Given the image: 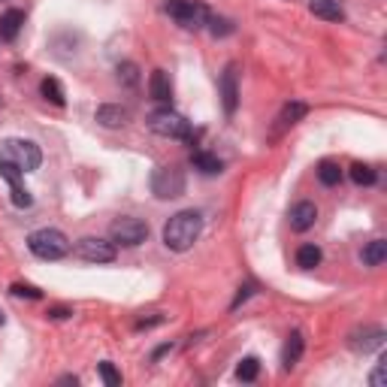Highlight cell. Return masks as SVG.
<instances>
[{"mask_svg": "<svg viewBox=\"0 0 387 387\" xmlns=\"http://www.w3.org/2000/svg\"><path fill=\"white\" fill-rule=\"evenodd\" d=\"M200 233H203L200 212H194V209L179 212L164 224V245L173 248V251H188L194 242L200 239Z\"/></svg>", "mask_w": 387, "mask_h": 387, "instance_id": "obj_1", "label": "cell"}, {"mask_svg": "<svg viewBox=\"0 0 387 387\" xmlns=\"http://www.w3.org/2000/svg\"><path fill=\"white\" fill-rule=\"evenodd\" d=\"M0 164H12L21 173H33L43 164V152L31 139H4L0 142Z\"/></svg>", "mask_w": 387, "mask_h": 387, "instance_id": "obj_2", "label": "cell"}, {"mask_svg": "<svg viewBox=\"0 0 387 387\" xmlns=\"http://www.w3.org/2000/svg\"><path fill=\"white\" fill-rule=\"evenodd\" d=\"M28 248L40 260H60V258H67V251H70V239L60 233V230L43 227V230H33V233L28 236Z\"/></svg>", "mask_w": 387, "mask_h": 387, "instance_id": "obj_3", "label": "cell"}, {"mask_svg": "<svg viewBox=\"0 0 387 387\" xmlns=\"http://www.w3.org/2000/svg\"><path fill=\"white\" fill-rule=\"evenodd\" d=\"M149 127L157 133V137H169V139H194L191 133V121H185L173 109H157V112L149 115Z\"/></svg>", "mask_w": 387, "mask_h": 387, "instance_id": "obj_4", "label": "cell"}, {"mask_svg": "<svg viewBox=\"0 0 387 387\" xmlns=\"http://www.w3.org/2000/svg\"><path fill=\"white\" fill-rule=\"evenodd\" d=\"M166 12H169V18H176L188 31L206 28V18H209V9L200 0H166Z\"/></svg>", "mask_w": 387, "mask_h": 387, "instance_id": "obj_5", "label": "cell"}, {"mask_svg": "<svg viewBox=\"0 0 387 387\" xmlns=\"http://www.w3.org/2000/svg\"><path fill=\"white\" fill-rule=\"evenodd\" d=\"M152 191L161 200H176L185 194V173L176 166H157L152 176Z\"/></svg>", "mask_w": 387, "mask_h": 387, "instance_id": "obj_6", "label": "cell"}, {"mask_svg": "<svg viewBox=\"0 0 387 387\" xmlns=\"http://www.w3.org/2000/svg\"><path fill=\"white\" fill-rule=\"evenodd\" d=\"M109 236H112L115 245L133 248L149 239V224L139 221V218H118V221H112V227H109Z\"/></svg>", "mask_w": 387, "mask_h": 387, "instance_id": "obj_7", "label": "cell"}, {"mask_svg": "<svg viewBox=\"0 0 387 387\" xmlns=\"http://www.w3.org/2000/svg\"><path fill=\"white\" fill-rule=\"evenodd\" d=\"M76 254L88 263H112L115 260V242L97 239V236H85L76 242Z\"/></svg>", "mask_w": 387, "mask_h": 387, "instance_id": "obj_8", "label": "cell"}, {"mask_svg": "<svg viewBox=\"0 0 387 387\" xmlns=\"http://www.w3.org/2000/svg\"><path fill=\"white\" fill-rule=\"evenodd\" d=\"M314 221H318V209H314V203L302 200V203H297L294 209H290V227H294L297 233H306Z\"/></svg>", "mask_w": 387, "mask_h": 387, "instance_id": "obj_9", "label": "cell"}, {"mask_svg": "<svg viewBox=\"0 0 387 387\" xmlns=\"http://www.w3.org/2000/svg\"><path fill=\"white\" fill-rule=\"evenodd\" d=\"M221 100H224V112L233 115L236 112V103H239V88H236V67L230 64L221 76Z\"/></svg>", "mask_w": 387, "mask_h": 387, "instance_id": "obj_10", "label": "cell"}, {"mask_svg": "<svg viewBox=\"0 0 387 387\" xmlns=\"http://www.w3.org/2000/svg\"><path fill=\"white\" fill-rule=\"evenodd\" d=\"M381 345H384V330H378V327H366L363 333H354V339H351V348L363 351V354H369V351Z\"/></svg>", "mask_w": 387, "mask_h": 387, "instance_id": "obj_11", "label": "cell"}, {"mask_svg": "<svg viewBox=\"0 0 387 387\" xmlns=\"http://www.w3.org/2000/svg\"><path fill=\"white\" fill-rule=\"evenodd\" d=\"M149 94H152V100H157V103H169V97H173V85H169V76H166L164 70H154L152 73Z\"/></svg>", "mask_w": 387, "mask_h": 387, "instance_id": "obj_12", "label": "cell"}, {"mask_svg": "<svg viewBox=\"0 0 387 387\" xmlns=\"http://www.w3.org/2000/svg\"><path fill=\"white\" fill-rule=\"evenodd\" d=\"M309 9L318 18H324V21H342L345 18V12H342V6H339V0H309Z\"/></svg>", "mask_w": 387, "mask_h": 387, "instance_id": "obj_13", "label": "cell"}, {"mask_svg": "<svg viewBox=\"0 0 387 387\" xmlns=\"http://www.w3.org/2000/svg\"><path fill=\"white\" fill-rule=\"evenodd\" d=\"M302 345H306V339H302L299 330H294L287 336V345H285V354H282V363H285V369H294L299 357H302Z\"/></svg>", "mask_w": 387, "mask_h": 387, "instance_id": "obj_14", "label": "cell"}, {"mask_svg": "<svg viewBox=\"0 0 387 387\" xmlns=\"http://www.w3.org/2000/svg\"><path fill=\"white\" fill-rule=\"evenodd\" d=\"M127 118H130V112L124 106H100L97 109V121H100L103 127H121V124H127Z\"/></svg>", "mask_w": 387, "mask_h": 387, "instance_id": "obj_15", "label": "cell"}, {"mask_svg": "<svg viewBox=\"0 0 387 387\" xmlns=\"http://www.w3.org/2000/svg\"><path fill=\"white\" fill-rule=\"evenodd\" d=\"M21 24H24V12L21 9H9L0 16V36L4 40H16L18 31H21Z\"/></svg>", "mask_w": 387, "mask_h": 387, "instance_id": "obj_16", "label": "cell"}, {"mask_svg": "<svg viewBox=\"0 0 387 387\" xmlns=\"http://www.w3.org/2000/svg\"><path fill=\"white\" fill-rule=\"evenodd\" d=\"M360 260L366 263V266H381V263L387 260V242H384V239H372L369 245L363 248Z\"/></svg>", "mask_w": 387, "mask_h": 387, "instance_id": "obj_17", "label": "cell"}, {"mask_svg": "<svg viewBox=\"0 0 387 387\" xmlns=\"http://www.w3.org/2000/svg\"><path fill=\"white\" fill-rule=\"evenodd\" d=\"M191 161H194V169H200L203 176H218V173L224 169V164L218 161L215 154H209V152H197V154L191 157Z\"/></svg>", "mask_w": 387, "mask_h": 387, "instance_id": "obj_18", "label": "cell"}, {"mask_svg": "<svg viewBox=\"0 0 387 387\" xmlns=\"http://www.w3.org/2000/svg\"><path fill=\"white\" fill-rule=\"evenodd\" d=\"M318 179H321V185L333 188V185H339V181H342V169H339L336 161H321V164H318Z\"/></svg>", "mask_w": 387, "mask_h": 387, "instance_id": "obj_19", "label": "cell"}, {"mask_svg": "<svg viewBox=\"0 0 387 387\" xmlns=\"http://www.w3.org/2000/svg\"><path fill=\"white\" fill-rule=\"evenodd\" d=\"M321 263V248L318 245H299L297 251V266L299 270H314Z\"/></svg>", "mask_w": 387, "mask_h": 387, "instance_id": "obj_20", "label": "cell"}, {"mask_svg": "<svg viewBox=\"0 0 387 387\" xmlns=\"http://www.w3.org/2000/svg\"><path fill=\"white\" fill-rule=\"evenodd\" d=\"M40 91H43V97H46L48 103H55V106H64V103H67L64 88H60V82H58V79H43Z\"/></svg>", "mask_w": 387, "mask_h": 387, "instance_id": "obj_21", "label": "cell"}, {"mask_svg": "<svg viewBox=\"0 0 387 387\" xmlns=\"http://www.w3.org/2000/svg\"><path fill=\"white\" fill-rule=\"evenodd\" d=\"M309 109H306V103H287L285 109H282V115H278V124L282 127H290V124H297V121L306 115Z\"/></svg>", "mask_w": 387, "mask_h": 387, "instance_id": "obj_22", "label": "cell"}, {"mask_svg": "<svg viewBox=\"0 0 387 387\" xmlns=\"http://www.w3.org/2000/svg\"><path fill=\"white\" fill-rule=\"evenodd\" d=\"M375 179H378V173H375L369 164H354L351 166V181H354V185H375Z\"/></svg>", "mask_w": 387, "mask_h": 387, "instance_id": "obj_23", "label": "cell"}, {"mask_svg": "<svg viewBox=\"0 0 387 387\" xmlns=\"http://www.w3.org/2000/svg\"><path fill=\"white\" fill-rule=\"evenodd\" d=\"M206 28H209L212 36H230L236 28H233V21L230 18H221V16H212L209 12V18H206Z\"/></svg>", "mask_w": 387, "mask_h": 387, "instance_id": "obj_24", "label": "cell"}, {"mask_svg": "<svg viewBox=\"0 0 387 387\" xmlns=\"http://www.w3.org/2000/svg\"><path fill=\"white\" fill-rule=\"evenodd\" d=\"M258 372H260V360L258 357H245L236 366V378L239 381H254V378H258Z\"/></svg>", "mask_w": 387, "mask_h": 387, "instance_id": "obj_25", "label": "cell"}, {"mask_svg": "<svg viewBox=\"0 0 387 387\" xmlns=\"http://www.w3.org/2000/svg\"><path fill=\"white\" fill-rule=\"evenodd\" d=\"M9 188H12V203H16L18 209H28V206L33 203L31 191H28V188H21V179H18V181H9Z\"/></svg>", "mask_w": 387, "mask_h": 387, "instance_id": "obj_26", "label": "cell"}, {"mask_svg": "<svg viewBox=\"0 0 387 387\" xmlns=\"http://www.w3.org/2000/svg\"><path fill=\"white\" fill-rule=\"evenodd\" d=\"M100 378L106 381V387H121V372L112 363H100Z\"/></svg>", "mask_w": 387, "mask_h": 387, "instance_id": "obj_27", "label": "cell"}, {"mask_svg": "<svg viewBox=\"0 0 387 387\" xmlns=\"http://www.w3.org/2000/svg\"><path fill=\"white\" fill-rule=\"evenodd\" d=\"M9 290H12V297H24V299H40L43 297L33 285H12Z\"/></svg>", "mask_w": 387, "mask_h": 387, "instance_id": "obj_28", "label": "cell"}, {"mask_svg": "<svg viewBox=\"0 0 387 387\" xmlns=\"http://www.w3.org/2000/svg\"><path fill=\"white\" fill-rule=\"evenodd\" d=\"M118 79L121 82H124V85H137V64H121L118 67Z\"/></svg>", "mask_w": 387, "mask_h": 387, "instance_id": "obj_29", "label": "cell"}, {"mask_svg": "<svg viewBox=\"0 0 387 387\" xmlns=\"http://www.w3.org/2000/svg\"><path fill=\"white\" fill-rule=\"evenodd\" d=\"M251 294H254V285H251V282H248V285H242V287H239V294H236V299H233V309H239L242 302H245Z\"/></svg>", "mask_w": 387, "mask_h": 387, "instance_id": "obj_30", "label": "cell"}, {"mask_svg": "<svg viewBox=\"0 0 387 387\" xmlns=\"http://www.w3.org/2000/svg\"><path fill=\"white\" fill-rule=\"evenodd\" d=\"M46 314H48V318H55V321H60V318H70L73 312H70V309H64V306H55V309H48Z\"/></svg>", "mask_w": 387, "mask_h": 387, "instance_id": "obj_31", "label": "cell"}, {"mask_svg": "<svg viewBox=\"0 0 387 387\" xmlns=\"http://www.w3.org/2000/svg\"><path fill=\"white\" fill-rule=\"evenodd\" d=\"M372 387H384V363L372 372Z\"/></svg>", "mask_w": 387, "mask_h": 387, "instance_id": "obj_32", "label": "cell"}, {"mask_svg": "<svg viewBox=\"0 0 387 387\" xmlns=\"http://www.w3.org/2000/svg\"><path fill=\"white\" fill-rule=\"evenodd\" d=\"M0 327H4V312H0Z\"/></svg>", "mask_w": 387, "mask_h": 387, "instance_id": "obj_33", "label": "cell"}]
</instances>
